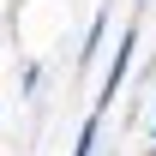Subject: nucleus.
<instances>
[{"label":"nucleus","mask_w":156,"mask_h":156,"mask_svg":"<svg viewBox=\"0 0 156 156\" xmlns=\"http://www.w3.org/2000/svg\"><path fill=\"white\" fill-rule=\"evenodd\" d=\"M138 60V24H126L114 42H108V66H102V90H96V114H108V102L120 96V84H126V72H132Z\"/></svg>","instance_id":"obj_1"},{"label":"nucleus","mask_w":156,"mask_h":156,"mask_svg":"<svg viewBox=\"0 0 156 156\" xmlns=\"http://www.w3.org/2000/svg\"><path fill=\"white\" fill-rule=\"evenodd\" d=\"M108 18H114V12H108V6H102L96 18H90V36H84V48H78V66H90V60L102 54V42H108Z\"/></svg>","instance_id":"obj_2"},{"label":"nucleus","mask_w":156,"mask_h":156,"mask_svg":"<svg viewBox=\"0 0 156 156\" xmlns=\"http://www.w3.org/2000/svg\"><path fill=\"white\" fill-rule=\"evenodd\" d=\"M96 138H102V114L90 108V114H84V126H78V144H72V156H96Z\"/></svg>","instance_id":"obj_3"},{"label":"nucleus","mask_w":156,"mask_h":156,"mask_svg":"<svg viewBox=\"0 0 156 156\" xmlns=\"http://www.w3.org/2000/svg\"><path fill=\"white\" fill-rule=\"evenodd\" d=\"M18 90H24V96H36V90H42V66H36V60L18 72Z\"/></svg>","instance_id":"obj_4"},{"label":"nucleus","mask_w":156,"mask_h":156,"mask_svg":"<svg viewBox=\"0 0 156 156\" xmlns=\"http://www.w3.org/2000/svg\"><path fill=\"white\" fill-rule=\"evenodd\" d=\"M150 144H156V108H150Z\"/></svg>","instance_id":"obj_5"},{"label":"nucleus","mask_w":156,"mask_h":156,"mask_svg":"<svg viewBox=\"0 0 156 156\" xmlns=\"http://www.w3.org/2000/svg\"><path fill=\"white\" fill-rule=\"evenodd\" d=\"M138 6H144V0H138Z\"/></svg>","instance_id":"obj_6"}]
</instances>
